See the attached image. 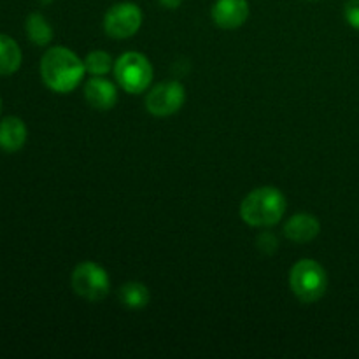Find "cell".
<instances>
[{
  "label": "cell",
  "instance_id": "16",
  "mask_svg": "<svg viewBox=\"0 0 359 359\" xmlns=\"http://www.w3.org/2000/svg\"><path fill=\"white\" fill-rule=\"evenodd\" d=\"M344 16L351 27L359 30V0H347L344 6Z\"/></svg>",
  "mask_w": 359,
  "mask_h": 359
},
{
  "label": "cell",
  "instance_id": "17",
  "mask_svg": "<svg viewBox=\"0 0 359 359\" xmlns=\"http://www.w3.org/2000/svg\"><path fill=\"white\" fill-rule=\"evenodd\" d=\"M161 6L168 7V9H177L179 6L182 4V0H160Z\"/></svg>",
  "mask_w": 359,
  "mask_h": 359
},
{
  "label": "cell",
  "instance_id": "1",
  "mask_svg": "<svg viewBox=\"0 0 359 359\" xmlns=\"http://www.w3.org/2000/svg\"><path fill=\"white\" fill-rule=\"evenodd\" d=\"M86 67L84 62L63 46L48 49L41 60V77L49 90L56 93H69L83 81Z\"/></svg>",
  "mask_w": 359,
  "mask_h": 359
},
{
  "label": "cell",
  "instance_id": "8",
  "mask_svg": "<svg viewBox=\"0 0 359 359\" xmlns=\"http://www.w3.org/2000/svg\"><path fill=\"white\" fill-rule=\"evenodd\" d=\"M249 18L248 0H216L212 6L214 23L224 30L242 27Z\"/></svg>",
  "mask_w": 359,
  "mask_h": 359
},
{
  "label": "cell",
  "instance_id": "15",
  "mask_svg": "<svg viewBox=\"0 0 359 359\" xmlns=\"http://www.w3.org/2000/svg\"><path fill=\"white\" fill-rule=\"evenodd\" d=\"M84 67L91 76H105L107 72H111V69H114V62H112V56L109 53L97 49L86 56Z\"/></svg>",
  "mask_w": 359,
  "mask_h": 359
},
{
  "label": "cell",
  "instance_id": "12",
  "mask_svg": "<svg viewBox=\"0 0 359 359\" xmlns=\"http://www.w3.org/2000/svg\"><path fill=\"white\" fill-rule=\"evenodd\" d=\"M21 49L18 42L9 35L0 34V74L11 76L21 67Z\"/></svg>",
  "mask_w": 359,
  "mask_h": 359
},
{
  "label": "cell",
  "instance_id": "9",
  "mask_svg": "<svg viewBox=\"0 0 359 359\" xmlns=\"http://www.w3.org/2000/svg\"><path fill=\"white\" fill-rule=\"evenodd\" d=\"M84 97L93 109L109 111L118 102V90L114 83L105 79L104 76H93L84 84Z\"/></svg>",
  "mask_w": 359,
  "mask_h": 359
},
{
  "label": "cell",
  "instance_id": "5",
  "mask_svg": "<svg viewBox=\"0 0 359 359\" xmlns=\"http://www.w3.org/2000/svg\"><path fill=\"white\" fill-rule=\"evenodd\" d=\"M72 290L90 302L104 300L111 290L109 273L93 262H83L72 272Z\"/></svg>",
  "mask_w": 359,
  "mask_h": 359
},
{
  "label": "cell",
  "instance_id": "7",
  "mask_svg": "<svg viewBox=\"0 0 359 359\" xmlns=\"http://www.w3.org/2000/svg\"><path fill=\"white\" fill-rule=\"evenodd\" d=\"M186 90L177 81H167L151 88L146 97L147 111L158 118L175 114L184 105Z\"/></svg>",
  "mask_w": 359,
  "mask_h": 359
},
{
  "label": "cell",
  "instance_id": "6",
  "mask_svg": "<svg viewBox=\"0 0 359 359\" xmlns=\"http://www.w3.org/2000/svg\"><path fill=\"white\" fill-rule=\"evenodd\" d=\"M142 25V11L132 2H119L105 13L104 28L114 39H128Z\"/></svg>",
  "mask_w": 359,
  "mask_h": 359
},
{
  "label": "cell",
  "instance_id": "11",
  "mask_svg": "<svg viewBox=\"0 0 359 359\" xmlns=\"http://www.w3.org/2000/svg\"><path fill=\"white\" fill-rule=\"evenodd\" d=\"M321 224H319L318 217L312 214H297L291 217L284 226V233L290 241L304 244V242H311L312 238L318 237Z\"/></svg>",
  "mask_w": 359,
  "mask_h": 359
},
{
  "label": "cell",
  "instance_id": "14",
  "mask_svg": "<svg viewBox=\"0 0 359 359\" xmlns=\"http://www.w3.org/2000/svg\"><path fill=\"white\" fill-rule=\"evenodd\" d=\"M25 28H27V34L30 37V41L37 46H46L51 42L53 39V30L49 27V23L46 21V18L42 14L34 13L27 18V23H25Z\"/></svg>",
  "mask_w": 359,
  "mask_h": 359
},
{
  "label": "cell",
  "instance_id": "10",
  "mask_svg": "<svg viewBox=\"0 0 359 359\" xmlns=\"http://www.w3.org/2000/svg\"><path fill=\"white\" fill-rule=\"evenodd\" d=\"M28 130L23 119L7 116L0 121V149L6 153H18L27 142Z\"/></svg>",
  "mask_w": 359,
  "mask_h": 359
},
{
  "label": "cell",
  "instance_id": "18",
  "mask_svg": "<svg viewBox=\"0 0 359 359\" xmlns=\"http://www.w3.org/2000/svg\"><path fill=\"white\" fill-rule=\"evenodd\" d=\"M0 111H2V100H0Z\"/></svg>",
  "mask_w": 359,
  "mask_h": 359
},
{
  "label": "cell",
  "instance_id": "13",
  "mask_svg": "<svg viewBox=\"0 0 359 359\" xmlns=\"http://www.w3.org/2000/svg\"><path fill=\"white\" fill-rule=\"evenodd\" d=\"M149 290L142 283H126L119 287V300L125 307L139 311L149 304Z\"/></svg>",
  "mask_w": 359,
  "mask_h": 359
},
{
  "label": "cell",
  "instance_id": "4",
  "mask_svg": "<svg viewBox=\"0 0 359 359\" xmlns=\"http://www.w3.org/2000/svg\"><path fill=\"white\" fill-rule=\"evenodd\" d=\"M114 76L126 93H142L153 81V65L144 55L135 51L125 53L114 63Z\"/></svg>",
  "mask_w": 359,
  "mask_h": 359
},
{
  "label": "cell",
  "instance_id": "3",
  "mask_svg": "<svg viewBox=\"0 0 359 359\" xmlns=\"http://www.w3.org/2000/svg\"><path fill=\"white\" fill-rule=\"evenodd\" d=\"M290 287L304 304L321 300L328 287V276L316 259H300L290 272Z\"/></svg>",
  "mask_w": 359,
  "mask_h": 359
},
{
  "label": "cell",
  "instance_id": "2",
  "mask_svg": "<svg viewBox=\"0 0 359 359\" xmlns=\"http://www.w3.org/2000/svg\"><path fill=\"white\" fill-rule=\"evenodd\" d=\"M286 212V198L272 186L258 188L249 193L241 205V216L249 226H273Z\"/></svg>",
  "mask_w": 359,
  "mask_h": 359
}]
</instances>
